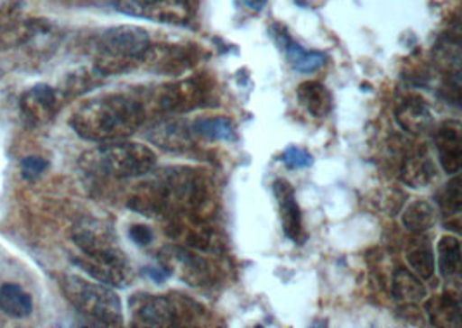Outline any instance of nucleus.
I'll return each instance as SVG.
<instances>
[{"label": "nucleus", "instance_id": "nucleus-10", "mask_svg": "<svg viewBox=\"0 0 462 328\" xmlns=\"http://www.w3.org/2000/svg\"><path fill=\"white\" fill-rule=\"evenodd\" d=\"M61 97L58 90L51 85L37 83L28 88L20 99V111H22L24 123L30 126H42L49 123L60 111Z\"/></svg>", "mask_w": 462, "mask_h": 328}, {"label": "nucleus", "instance_id": "nucleus-16", "mask_svg": "<svg viewBox=\"0 0 462 328\" xmlns=\"http://www.w3.org/2000/svg\"><path fill=\"white\" fill-rule=\"evenodd\" d=\"M73 263L80 269H84L87 275L96 278L97 282L109 286V287L124 288L132 284V269L130 267H118V265H107L99 263L88 258H75Z\"/></svg>", "mask_w": 462, "mask_h": 328}, {"label": "nucleus", "instance_id": "nucleus-11", "mask_svg": "<svg viewBox=\"0 0 462 328\" xmlns=\"http://www.w3.org/2000/svg\"><path fill=\"white\" fill-rule=\"evenodd\" d=\"M156 103L167 113H186L207 104V90L196 80L170 83L160 90Z\"/></svg>", "mask_w": 462, "mask_h": 328}, {"label": "nucleus", "instance_id": "nucleus-4", "mask_svg": "<svg viewBox=\"0 0 462 328\" xmlns=\"http://www.w3.org/2000/svg\"><path fill=\"white\" fill-rule=\"evenodd\" d=\"M151 49V39L146 30L139 26H115L107 28L97 41L96 69L99 75L125 73L139 61H144Z\"/></svg>", "mask_w": 462, "mask_h": 328}, {"label": "nucleus", "instance_id": "nucleus-28", "mask_svg": "<svg viewBox=\"0 0 462 328\" xmlns=\"http://www.w3.org/2000/svg\"><path fill=\"white\" fill-rule=\"evenodd\" d=\"M281 159L290 169H303V168H310L314 164L312 154L309 150L301 149V147H296V145L286 147Z\"/></svg>", "mask_w": 462, "mask_h": 328}, {"label": "nucleus", "instance_id": "nucleus-19", "mask_svg": "<svg viewBox=\"0 0 462 328\" xmlns=\"http://www.w3.org/2000/svg\"><path fill=\"white\" fill-rule=\"evenodd\" d=\"M397 122L411 135L420 137L433 128V116L428 105L420 101H407L397 109Z\"/></svg>", "mask_w": 462, "mask_h": 328}, {"label": "nucleus", "instance_id": "nucleus-29", "mask_svg": "<svg viewBox=\"0 0 462 328\" xmlns=\"http://www.w3.org/2000/svg\"><path fill=\"white\" fill-rule=\"evenodd\" d=\"M47 168H49V161L43 159L42 156H28L20 164L22 177L26 182H33L39 177H42Z\"/></svg>", "mask_w": 462, "mask_h": 328}, {"label": "nucleus", "instance_id": "nucleus-22", "mask_svg": "<svg viewBox=\"0 0 462 328\" xmlns=\"http://www.w3.org/2000/svg\"><path fill=\"white\" fill-rule=\"evenodd\" d=\"M196 137L205 141H226L232 142L237 139L236 126L226 116H205L190 124Z\"/></svg>", "mask_w": 462, "mask_h": 328}, {"label": "nucleus", "instance_id": "nucleus-3", "mask_svg": "<svg viewBox=\"0 0 462 328\" xmlns=\"http://www.w3.org/2000/svg\"><path fill=\"white\" fill-rule=\"evenodd\" d=\"M60 287L69 305L97 325L120 327L124 323L122 301L113 287L73 273L61 275Z\"/></svg>", "mask_w": 462, "mask_h": 328}, {"label": "nucleus", "instance_id": "nucleus-30", "mask_svg": "<svg viewBox=\"0 0 462 328\" xmlns=\"http://www.w3.org/2000/svg\"><path fill=\"white\" fill-rule=\"evenodd\" d=\"M94 83H96V80L87 71H84V73H75V75H71L68 78L66 94H75V96L84 94L88 88L94 87Z\"/></svg>", "mask_w": 462, "mask_h": 328}, {"label": "nucleus", "instance_id": "nucleus-26", "mask_svg": "<svg viewBox=\"0 0 462 328\" xmlns=\"http://www.w3.org/2000/svg\"><path fill=\"white\" fill-rule=\"evenodd\" d=\"M405 258H407L409 267L414 271V275H418L422 280H430L433 277L435 256H433V249L426 241L414 242L407 249Z\"/></svg>", "mask_w": 462, "mask_h": 328}, {"label": "nucleus", "instance_id": "nucleus-27", "mask_svg": "<svg viewBox=\"0 0 462 328\" xmlns=\"http://www.w3.org/2000/svg\"><path fill=\"white\" fill-rule=\"evenodd\" d=\"M439 205H440L441 211L448 216H454V214L461 213V178L456 177L441 188V192L439 194Z\"/></svg>", "mask_w": 462, "mask_h": 328}, {"label": "nucleus", "instance_id": "nucleus-32", "mask_svg": "<svg viewBox=\"0 0 462 328\" xmlns=\"http://www.w3.org/2000/svg\"><path fill=\"white\" fill-rule=\"evenodd\" d=\"M143 273L147 275L154 284H163V282H167V278H169L170 269L165 267L163 263H158V265H151V267H146L143 269Z\"/></svg>", "mask_w": 462, "mask_h": 328}, {"label": "nucleus", "instance_id": "nucleus-8", "mask_svg": "<svg viewBox=\"0 0 462 328\" xmlns=\"http://www.w3.org/2000/svg\"><path fill=\"white\" fill-rule=\"evenodd\" d=\"M115 9L132 18L186 26L189 23L188 0H115Z\"/></svg>", "mask_w": 462, "mask_h": 328}, {"label": "nucleus", "instance_id": "nucleus-20", "mask_svg": "<svg viewBox=\"0 0 462 328\" xmlns=\"http://www.w3.org/2000/svg\"><path fill=\"white\" fill-rule=\"evenodd\" d=\"M0 311L14 320L28 318L33 313V299L18 284H4L0 287Z\"/></svg>", "mask_w": 462, "mask_h": 328}, {"label": "nucleus", "instance_id": "nucleus-17", "mask_svg": "<svg viewBox=\"0 0 462 328\" xmlns=\"http://www.w3.org/2000/svg\"><path fill=\"white\" fill-rule=\"evenodd\" d=\"M426 314L435 327H461V303L452 294H440L426 303Z\"/></svg>", "mask_w": 462, "mask_h": 328}, {"label": "nucleus", "instance_id": "nucleus-1", "mask_svg": "<svg viewBox=\"0 0 462 328\" xmlns=\"http://www.w3.org/2000/svg\"><path fill=\"white\" fill-rule=\"evenodd\" d=\"M208 180L190 168H167L141 185L128 199V207L146 216L198 214L208 199Z\"/></svg>", "mask_w": 462, "mask_h": 328}, {"label": "nucleus", "instance_id": "nucleus-23", "mask_svg": "<svg viewBox=\"0 0 462 328\" xmlns=\"http://www.w3.org/2000/svg\"><path fill=\"white\" fill-rule=\"evenodd\" d=\"M392 294L395 301L411 305V303H420L426 297V287L422 286L418 275H414L405 268H400L393 275Z\"/></svg>", "mask_w": 462, "mask_h": 328}, {"label": "nucleus", "instance_id": "nucleus-21", "mask_svg": "<svg viewBox=\"0 0 462 328\" xmlns=\"http://www.w3.org/2000/svg\"><path fill=\"white\" fill-rule=\"evenodd\" d=\"M435 177V164L426 154H416L407 158L400 169V178L403 180V184L412 188H422L431 184Z\"/></svg>", "mask_w": 462, "mask_h": 328}, {"label": "nucleus", "instance_id": "nucleus-5", "mask_svg": "<svg viewBox=\"0 0 462 328\" xmlns=\"http://www.w3.org/2000/svg\"><path fill=\"white\" fill-rule=\"evenodd\" d=\"M135 327H182L192 325L199 306L184 296L134 294L128 301Z\"/></svg>", "mask_w": 462, "mask_h": 328}, {"label": "nucleus", "instance_id": "nucleus-18", "mask_svg": "<svg viewBox=\"0 0 462 328\" xmlns=\"http://www.w3.org/2000/svg\"><path fill=\"white\" fill-rule=\"evenodd\" d=\"M296 96L300 104L305 107V111L314 118H324L333 109V97L322 83H301L296 90Z\"/></svg>", "mask_w": 462, "mask_h": 328}, {"label": "nucleus", "instance_id": "nucleus-12", "mask_svg": "<svg viewBox=\"0 0 462 328\" xmlns=\"http://www.w3.org/2000/svg\"><path fill=\"white\" fill-rule=\"evenodd\" d=\"M146 137L158 147L170 152H188L194 147V132L190 124L179 118H169L152 124L146 132Z\"/></svg>", "mask_w": 462, "mask_h": 328}, {"label": "nucleus", "instance_id": "nucleus-7", "mask_svg": "<svg viewBox=\"0 0 462 328\" xmlns=\"http://www.w3.org/2000/svg\"><path fill=\"white\" fill-rule=\"evenodd\" d=\"M116 232L97 218H82L71 230V239L85 254V258L107 263L128 267L125 252L118 244Z\"/></svg>", "mask_w": 462, "mask_h": 328}, {"label": "nucleus", "instance_id": "nucleus-31", "mask_svg": "<svg viewBox=\"0 0 462 328\" xmlns=\"http://www.w3.org/2000/svg\"><path fill=\"white\" fill-rule=\"evenodd\" d=\"M128 235L130 239L137 244V246L146 247L152 242L154 235H152V230L144 223H135V225L128 228Z\"/></svg>", "mask_w": 462, "mask_h": 328}, {"label": "nucleus", "instance_id": "nucleus-33", "mask_svg": "<svg viewBox=\"0 0 462 328\" xmlns=\"http://www.w3.org/2000/svg\"><path fill=\"white\" fill-rule=\"evenodd\" d=\"M243 2H245V5H246L248 9H252L254 13H260V11L267 5L269 0H243Z\"/></svg>", "mask_w": 462, "mask_h": 328}, {"label": "nucleus", "instance_id": "nucleus-9", "mask_svg": "<svg viewBox=\"0 0 462 328\" xmlns=\"http://www.w3.org/2000/svg\"><path fill=\"white\" fill-rule=\"evenodd\" d=\"M163 265L171 275H177L182 282L192 287H207L215 280V268L210 261L201 258L188 247H169L163 252Z\"/></svg>", "mask_w": 462, "mask_h": 328}, {"label": "nucleus", "instance_id": "nucleus-2", "mask_svg": "<svg viewBox=\"0 0 462 328\" xmlns=\"http://www.w3.org/2000/svg\"><path fill=\"white\" fill-rule=\"evenodd\" d=\"M144 120L146 109L141 101L124 94H111L80 105L69 124L85 141L107 144L132 137Z\"/></svg>", "mask_w": 462, "mask_h": 328}, {"label": "nucleus", "instance_id": "nucleus-13", "mask_svg": "<svg viewBox=\"0 0 462 328\" xmlns=\"http://www.w3.org/2000/svg\"><path fill=\"white\" fill-rule=\"evenodd\" d=\"M271 35L273 41H277V45L286 52V59L298 73H314L328 62V56L324 52L307 50L298 41H294L291 35L286 32V28L281 24H273Z\"/></svg>", "mask_w": 462, "mask_h": 328}, {"label": "nucleus", "instance_id": "nucleus-24", "mask_svg": "<svg viewBox=\"0 0 462 328\" xmlns=\"http://www.w3.org/2000/svg\"><path fill=\"white\" fill-rule=\"evenodd\" d=\"M439 269L441 277L452 278L461 271V242L457 237L443 235L439 244Z\"/></svg>", "mask_w": 462, "mask_h": 328}, {"label": "nucleus", "instance_id": "nucleus-14", "mask_svg": "<svg viewBox=\"0 0 462 328\" xmlns=\"http://www.w3.org/2000/svg\"><path fill=\"white\" fill-rule=\"evenodd\" d=\"M273 196L279 203V214H281V225L286 233V237L293 242H300L303 237V222H301V211L296 201V192L293 185L284 178H277L273 185Z\"/></svg>", "mask_w": 462, "mask_h": 328}, {"label": "nucleus", "instance_id": "nucleus-25", "mask_svg": "<svg viewBox=\"0 0 462 328\" xmlns=\"http://www.w3.org/2000/svg\"><path fill=\"white\" fill-rule=\"evenodd\" d=\"M435 209L426 201L411 203L402 214V223L412 233H424L426 230L435 225Z\"/></svg>", "mask_w": 462, "mask_h": 328}, {"label": "nucleus", "instance_id": "nucleus-6", "mask_svg": "<svg viewBox=\"0 0 462 328\" xmlns=\"http://www.w3.org/2000/svg\"><path fill=\"white\" fill-rule=\"evenodd\" d=\"M90 164L105 177L128 180L149 175L156 166V154L147 145L116 141L94 150Z\"/></svg>", "mask_w": 462, "mask_h": 328}, {"label": "nucleus", "instance_id": "nucleus-15", "mask_svg": "<svg viewBox=\"0 0 462 328\" xmlns=\"http://www.w3.org/2000/svg\"><path fill=\"white\" fill-rule=\"evenodd\" d=\"M437 150H439V161L441 168L448 175L459 173L462 166V144L461 123L459 122H448L441 124L437 132Z\"/></svg>", "mask_w": 462, "mask_h": 328}]
</instances>
